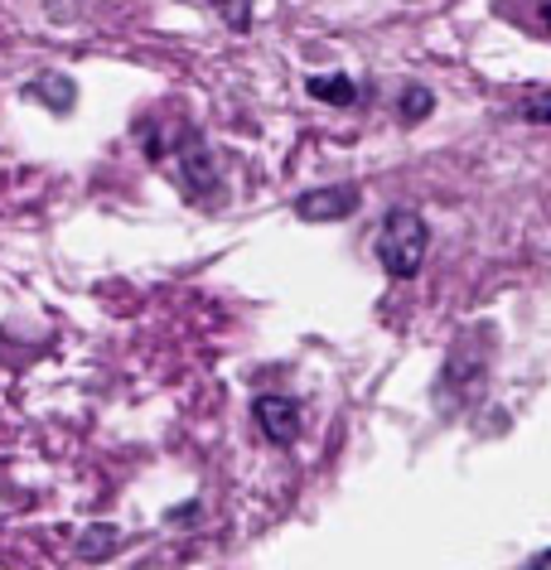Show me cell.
Returning a JSON list of instances; mask_svg holds the SVG:
<instances>
[{
    "mask_svg": "<svg viewBox=\"0 0 551 570\" xmlns=\"http://www.w3.org/2000/svg\"><path fill=\"white\" fill-rule=\"evenodd\" d=\"M107 537H117V532H107V527H92V532H88V547H82V556H102V551H107Z\"/></svg>",
    "mask_w": 551,
    "mask_h": 570,
    "instance_id": "cell-11",
    "label": "cell"
},
{
    "mask_svg": "<svg viewBox=\"0 0 551 570\" xmlns=\"http://www.w3.org/2000/svg\"><path fill=\"white\" fill-rule=\"evenodd\" d=\"M184 179H189V189L194 194H218V169H214V155L204 150V140L199 136H184Z\"/></svg>",
    "mask_w": 551,
    "mask_h": 570,
    "instance_id": "cell-5",
    "label": "cell"
},
{
    "mask_svg": "<svg viewBox=\"0 0 551 570\" xmlns=\"http://www.w3.org/2000/svg\"><path fill=\"white\" fill-rule=\"evenodd\" d=\"M532 566H537V570H551V551H542V556H532Z\"/></svg>",
    "mask_w": 551,
    "mask_h": 570,
    "instance_id": "cell-12",
    "label": "cell"
},
{
    "mask_svg": "<svg viewBox=\"0 0 551 570\" xmlns=\"http://www.w3.org/2000/svg\"><path fill=\"white\" fill-rule=\"evenodd\" d=\"M305 88H309V97H319V102H329V107H348L353 97H358V88H353L344 73H319V78H309Z\"/></svg>",
    "mask_w": 551,
    "mask_h": 570,
    "instance_id": "cell-6",
    "label": "cell"
},
{
    "mask_svg": "<svg viewBox=\"0 0 551 570\" xmlns=\"http://www.w3.org/2000/svg\"><path fill=\"white\" fill-rule=\"evenodd\" d=\"M518 117L532 121V126H551V88H537L518 102Z\"/></svg>",
    "mask_w": 551,
    "mask_h": 570,
    "instance_id": "cell-8",
    "label": "cell"
},
{
    "mask_svg": "<svg viewBox=\"0 0 551 570\" xmlns=\"http://www.w3.org/2000/svg\"><path fill=\"white\" fill-rule=\"evenodd\" d=\"M358 204H363L358 189H353V184H338V189L301 194V198H295V213H301L305 223H334V218H348Z\"/></svg>",
    "mask_w": 551,
    "mask_h": 570,
    "instance_id": "cell-4",
    "label": "cell"
},
{
    "mask_svg": "<svg viewBox=\"0 0 551 570\" xmlns=\"http://www.w3.org/2000/svg\"><path fill=\"white\" fill-rule=\"evenodd\" d=\"M489 338H493L489 330H470L455 348H450L445 373H441V387H435V402H441L445 411H455L464 396H474V392H479V382L489 377V358H493Z\"/></svg>",
    "mask_w": 551,
    "mask_h": 570,
    "instance_id": "cell-2",
    "label": "cell"
},
{
    "mask_svg": "<svg viewBox=\"0 0 551 570\" xmlns=\"http://www.w3.org/2000/svg\"><path fill=\"white\" fill-rule=\"evenodd\" d=\"M431 107H435V97H431L426 88H406V92H402V102H397V111H402V121H412V126H416L421 117H426V111H431Z\"/></svg>",
    "mask_w": 551,
    "mask_h": 570,
    "instance_id": "cell-9",
    "label": "cell"
},
{
    "mask_svg": "<svg viewBox=\"0 0 551 570\" xmlns=\"http://www.w3.org/2000/svg\"><path fill=\"white\" fill-rule=\"evenodd\" d=\"M252 421H257V431L272 445H295L305 416H301V402H291V396H257L252 402Z\"/></svg>",
    "mask_w": 551,
    "mask_h": 570,
    "instance_id": "cell-3",
    "label": "cell"
},
{
    "mask_svg": "<svg viewBox=\"0 0 551 570\" xmlns=\"http://www.w3.org/2000/svg\"><path fill=\"white\" fill-rule=\"evenodd\" d=\"M426 247H431V233H426V218L416 208H392L383 227H377V262H383L387 276L397 281H412L421 262H426Z\"/></svg>",
    "mask_w": 551,
    "mask_h": 570,
    "instance_id": "cell-1",
    "label": "cell"
},
{
    "mask_svg": "<svg viewBox=\"0 0 551 570\" xmlns=\"http://www.w3.org/2000/svg\"><path fill=\"white\" fill-rule=\"evenodd\" d=\"M214 6L228 16L233 30H247V24H252V6H247V0H214Z\"/></svg>",
    "mask_w": 551,
    "mask_h": 570,
    "instance_id": "cell-10",
    "label": "cell"
},
{
    "mask_svg": "<svg viewBox=\"0 0 551 570\" xmlns=\"http://www.w3.org/2000/svg\"><path fill=\"white\" fill-rule=\"evenodd\" d=\"M30 97H45L53 111H68V107H73V82L59 78V73H49V78H39V82H35Z\"/></svg>",
    "mask_w": 551,
    "mask_h": 570,
    "instance_id": "cell-7",
    "label": "cell"
}]
</instances>
